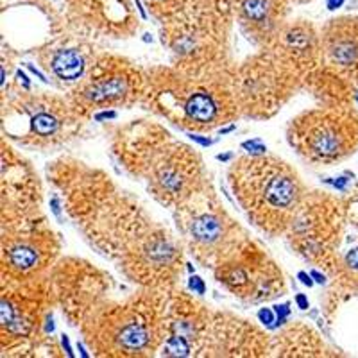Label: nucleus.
<instances>
[{"label": "nucleus", "mask_w": 358, "mask_h": 358, "mask_svg": "<svg viewBox=\"0 0 358 358\" xmlns=\"http://www.w3.org/2000/svg\"><path fill=\"white\" fill-rule=\"evenodd\" d=\"M50 235L43 233L25 231L18 236H13L4 251V260L11 276L18 280H29V276L36 274V271L45 267V257H49L52 251L49 238Z\"/></svg>", "instance_id": "f8f14e48"}, {"label": "nucleus", "mask_w": 358, "mask_h": 358, "mask_svg": "<svg viewBox=\"0 0 358 358\" xmlns=\"http://www.w3.org/2000/svg\"><path fill=\"white\" fill-rule=\"evenodd\" d=\"M117 152L162 204L178 208L204 188L199 156L159 127L134 126Z\"/></svg>", "instance_id": "f03ea898"}, {"label": "nucleus", "mask_w": 358, "mask_h": 358, "mask_svg": "<svg viewBox=\"0 0 358 358\" xmlns=\"http://www.w3.org/2000/svg\"><path fill=\"white\" fill-rule=\"evenodd\" d=\"M322 59L341 78L358 83V18H341L322 31Z\"/></svg>", "instance_id": "9b49d317"}, {"label": "nucleus", "mask_w": 358, "mask_h": 358, "mask_svg": "<svg viewBox=\"0 0 358 358\" xmlns=\"http://www.w3.org/2000/svg\"><path fill=\"white\" fill-rule=\"evenodd\" d=\"M176 210L179 212V228L192 255L203 264L217 268L245 248L241 226L204 188Z\"/></svg>", "instance_id": "39448f33"}, {"label": "nucleus", "mask_w": 358, "mask_h": 358, "mask_svg": "<svg viewBox=\"0 0 358 358\" xmlns=\"http://www.w3.org/2000/svg\"><path fill=\"white\" fill-rule=\"evenodd\" d=\"M289 143L297 155L317 165H331L358 147V111L334 104L297 115L289 126Z\"/></svg>", "instance_id": "423d86ee"}, {"label": "nucleus", "mask_w": 358, "mask_h": 358, "mask_svg": "<svg viewBox=\"0 0 358 358\" xmlns=\"http://www.w3.org/2000/svg\"><path fill=\"white\" fill-rule=\"evenodd\" d=\"M188 136H190V138L194 140V142H199L201 145H212V140H210V138H203V136H199V134L190 133V134H188Z\"/></svg>", "instance_id": "6ab92c4d"}, {"label": "nucleus", "mask_w": 358, "mask_h": 358, "mask_svg": "<svg viewBox=\"0 0 358 358\" xmlns=\"http://www.w3.org/2000/svg\"><path fill=\"white\" fill-rule=\"evenodd\" d=\"M296 303H297V306H299V308H301V310L308 308V299H306V297L303 296V294H297V296H296Z\"/></svg>", "instance_id": "aec40b11"}, {"label": "nucleus", "mask_w": 358, "mask_h": 358, "mask_svg": "<svg viewBox=\"0 0 358 358\" xmlns=\"http://www.w3.org/2000/svg\"><path fill=\"white\" fill-rule=\"evenodd\" d=\"M85 57L73 49L56 50L50 59V69L63 81H78L85 72Z\"/></svg>", "instance_id": "ddd939ff"}, {"label": "nucleus", "mask_w": 358, "mask_h": 358, "mask_svg": "<svg viewBox=\"0 0 358 358\" xmlns=\"http://www.w3.org/2000/svg\"><path fill=\"white\" fill-rule=\"evenodd\" d=\"M297 278H299V280H301V283H305V285H308V287H312L313 285V281H312V274H306V273H299L297 274Z\"/></svg>", "instance_id": "412c9836"}, {"label": "nucleus", "mask_w": 358, "mask_h": 358, "mask_svg": "<svg viewBox=\"0 0 358 358\" xmlns=\"http://www.w3.org/2000/svg\"><path fill=\"white\" fill-rule=\"evenodd\" d=\"M242 147H244V149H249V152H251V155H265V152H267V147L262 145L260 140H252V142H245Z\"/></svg>", "instance_id": "2eb2a0df"}, {"label": "nucleus", "mask_w": 358, "mask_h": 358, "mask_svg": "<svg viewBox=\"0 0 358 358\" xmlns=\"http://www.w3.org/2000/svg\"><path fill=\"white\" fill-rule=\"evenodd\" d=\"M342 2H344V0H328V8L337 9V8H341Z\"/></svg>", "instance_id": "4be33fe9"}, {"label": "nucleus", "mask_w": 358, "mask_h": 358, "mask_svg": "<svg viewBox=\"0 0 358 358\" xmlns=\"http://www.w3.org/2000/svg\"><path fill=\"white\" fill-rule=\"evenodd\" d=\"M90 348L104 357H143L167 338V310L158 297H140L86 322Z\"/></svg>", "instance_id": "20e7f679"}, {"label": "nucleus", "mask_w": 358, "mask_h": 358, "mask_svg": "<svg viewBox=\"0 0 358 358\" xmlns=\"http://www.w3.org/2000/svg\"><path fill=\"white\" fill-rule=\"evenodd\" d=\"M106 118H117V111H101L95 115V120H106Z\"/></svg>", "instance_id": "a211bd4d"}, {"label": "nucleus", "mask_w": 358, "mask_h": 358, "mask_svg": "<svg viewBox=\"0 0 358 358\" xmlns=\"http://www.w3.org/2000/svg\"><path fill=\"white\" fill-rule=\"evenodd\" d=\"M342 220V208L337 201L321 194L312 197L306 194L287 233L301 255L324 262L330 268L331 260H335L334 251L338 248Z\"/></svg>", "instance_id": "6e6552de"}, {"label": "nucleus", "mask_w": 358, "mask_h": 358, "mask_svg": "<svg viewBox=\"0 0 358 358\" xmlns=\"http://www.w3.org/2000/svg\"><path fill=\"white\" fill-rule=\"evenodd\" d=\"M312 278H315V281H317V283H324V276H322L321 273H317V271H312Z\"/></svg>", "instance_id": "5701e85b"}, {"label": "nucleus", "mask_w": 358, "mask_h": 358, "mask_svg": "<svg viewBox=\"0 0 358 358\" xmlns=\"http://www.w3.org/2000/svg\"><path fill=\"white\" fill-rule=\"evenodd\" d=\"M151 13L159 22L167 24L172 18L179 17L181 13L190 9L197 0H145Z\"/></svg>", "instance_id": "4468645a"}, {"label": "nucleus", "mask_w": 358, "mask_h": 358, "mask_svg": "<svg viewBox=\"0 0 358 358\" xmlns=\"http://www.w3.org/2000/svg\"><path fill=\"white\" fill-rule=\"evenodd\" d=\"M299 73L287 65L273 50L249 59L235 76L236 99L241 111L255 118L276 113L292 95L299 83Z\"/></svg>", "instance_id": "0eeeda50"}, {"label": "nucleus", "mask_w": 358, "mask_h": 358, "mask_svg": "<svg viewBox=\"0 0 358 358\" xmlns=\"http://www.w3.org/2000/svg\"><path fill=\"white\" fill-rule=\"evenodd\" d=\"M25 117V133L22 134L25 142L54 143L65 138L66 129L78 120L76 106H69L59 99L40 97L33 99L18 110Z\"/></svg>", "instance_id": "9d476101"}, {"label": "nucleus", "mask_w": 358, "mask_h": 358, "mask_svg": "<svg viewBox=\"0 0 358 358\" xmlns=\"http://www.w3.org/2000/svg\"><path fill=\"white\" fill-rule=\"evenodd\" d=\"M190 289L192 290H196L197 294H204V283H203V280H201V278H197V276H194L190 280Z\"/></svg>", "instance_id": "f3484780"}, {"label": "nucleus", "mask_w": 358, "mask_h": 358, "mask_svg": "<svg viewBox=\"0 0 358 358\" xmlns=\"http://www.w3.org/2000/svg\"><path fill=\"white\" fill-rule=\"evenodd\" d=\"M258 317H260V321L265 322V324H271V322H274V313H273V310H268V308H262L260 312H258Z\"/></svg>", "instance_id": "dca6fc26"}, {"label": "nucleus", "mask_w": 358, "mask_h": 358, "mask_svg": "<svg viewBox=\"0 0 358 358\" xmlns=\"http://www.w3.org/2000/svg\"><path fill=\"white\" fill-rule=\"evenodd\" d=\"M143 99L152 111L181 129L212 131L238 115L235 79L222 69H162L149 73Z\"/></svg>", "instance_id": "f257e3e1"}, {"label": "nucleus", "mask_w": 358, "mask_h": 358, "mask_svg": "<svg viewBox=\"0 0 358 358\" xmlns=\"http://www.w3.org/2000/svg\"><path fill=\"white\" fill-rule=\"evenodd\" d=\"M229 183L242 212L268 235L287 233L306 197L296 169L267 152L236 159Z\"/></svg>", "instance_id": "7ed1b4c3"}, {"label": "nucleus", "mask_w": 358, "mask_h": 358, "mask_svg": "<svg viewBox=\"0 0 358 358\" xmlns=\"http://www.w3.org/2000/svg\"><path fill=\"white\" fill-rule=\"evenodd\" d=\"M145 78L136 69L118 57H102L94 65L88 79L73 92L76 110L129 104L143 95Z\"/></svg>", "instance_id": "1a4fd4ad"}]
</instances>
